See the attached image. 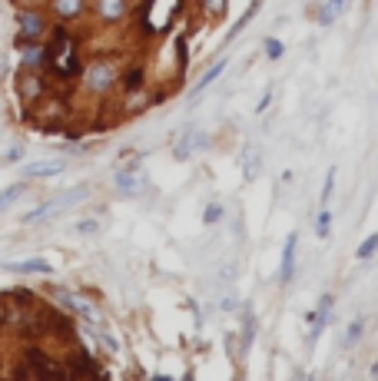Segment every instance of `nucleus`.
Returning <instances> with one entry per match:
<instances>
[{"label": "nucleus", "mask_w": 378, "mask_h": 381, "mask_svg": "<svg viewBox=\"0 0 378 381\" xmlns=\"http://www.w3.org/2000/svg\"><path fill=\"white\" fill-rule=\"evenodd\" d=\"M256 335H259V315H256V308L246 305V312H242V332H239V351L249 355V349L256 345Z\"/></svg>", "instance_id": "nucleus-9"}, {"label": "nucleus", "mask_w": 378, "mask_h": 381, "mask_svg": "<svg viewBox=\"0 0 378 381\" xmlns=\"http://www.w3.org/2000/svg\"><path fill=\"white\" fill-rule=\"evenodd\" d=\"M113 186H117L123 196H136L143 186H146V176H143L140 166H123V169H117V176H113Z\"/></svg>", "instance_id": "nucleus-7"}, {"label": "nucleus", "mask_w": 378, "mask_h": 381, "mask_svg": "<svg viewBox=\"0 0 378 381\" xmlns=\"http://www.w3.org/2000/svg\"><path fill=\"white\" fill-rule=\"evenodd\" d=\"M236 308H239V298L232 292L219 295V312H236Z\"/></svg>", "instance_id": "nucleus-29"}, {"label": "nucleus", "mask_w": 378, "mask_h": 381, "mask_svg": "<svg viewBox=\"0 0 378 381\" xmlns=\"http://www.w3.org/2000/svg\"><path fill=\"white\" fill-rule=\"evenodd\" d=\"M50 11H54L57 20H76L87 11V0H50Z\"/></svg>", "instance_id": "nucleus-11"}, {"label": "nucleus", "mask_w": 378, "mask_h": 381, "mask_svg": "<svg viewBox=\"0 0 378 381\" xmlns=\"http://www.w3.org/2000/svg\"><path fill=\"white\" fill-rule=\"evenodd\" d=\"M57 173H64V159H40V163L23 166V179H47Z\"/></svg>", "instance_id": "nucleus-12"}, {"label": "nucleus", "mask_w": 378, "mask_h": 381, "mask_svg": "<svg viewBox=\"0 0 378 381\" xmlns=\"http://www.w3.org/2000/svg\"><path fill=\"white\" fill-rule=\"evenodd\" d=\"M76 232H80V236H93V232H100V222L97 219H80V222H76Z\"/></svg>", "instance_id": "nucleus-28"}, {"label": "nucleus", "mask_w": 378, "mask_h": 381, "mask_svg": "<svg viewBox=\"0 0 378 381\" xmlns=\"http://www.w3.org/2000/svg\"><path fill=\"white\" fill-rule=\"evenodd\" d=\"M226 64H229V60H226V56H223V60H216V64H213V66H209V70H206L203 76H199V80H196V97H199V93H203V90L209 87L213 80H216V76H223V73H226Z\"/></svg>", "instance_id": "nucleus-17"}, {"label": "nucleus", "mask_w": 378, "mask_h": 381, "mask_svg": "<svg viewBox=\"0 0 378 381\" xmlns=\"http://www.w3.org/2000/svg\"><path fill=\"white\" fill-rule=\"evenodd\" d=\"M97 20L100 23H119L126 13H130V4L126 0H97Z\"/></svg>", "instance_id": "nucleus-10"}, {"label": "nucleus", "mask_w": 378, "mask_h": 381, "mask_svg": "<svg viewBox=\"0 0 378 381\" xmlns=\"http://www.w3.org/2000/svg\"><path fill=\"white\" fill-rule=\"evenodd\" d=\"M375 255H378V232H372V236H365V239L358 242L355 259L358 262H368V259H375Z\"/></svg>", "instance_id": "nucleus-20"}, {"label": "nucleus", "mask_w": 378, "mask_h": 381, "mask_svg": "<svg viewBox=\"0 0 378 381\" xmlns=\"http://www.w3.org/2000/svg\"><path fill=\"white\" fill-rule=\"evenodd\" d=\"M44 64L50 66L57 76H76V73H80L76 44H73V37H70L64 27H57L50 47H44Z\"/></svg>", "instance_id": "nucleus-1"}, {"label": "nucleus", "mask_w": 378, "mask_h": 381, "mask_svg": "<svg viewBox=\"0 0 378 381\" xmlns=\"http://www.w3.org/2000/svg\"><path fill=\"white\" fill-rule=\"evenodd\" d=\"M335 179H338V169H335V166H329V173H325V179H322V193H319V206H329V202H332Z\"/></svg>", "instance_id": "nucleus-21"}, {"label": "nucleus", "mask_w": 378, "mask_h": 381, "mask_svg": "<svg viewBox=\"0 0 378 381\" xmlns=\"http://www.w3.org/2000/svg\"><path fill=\"white\" fill-rule=\"evenodd\" d=\"M262 169V152L252 146V150L242 152V179H256Z\"/></svg>", "instance_id": "nucleus-16"}, {"label": "nucleus", "mask_w": 378, "mask_h": 381, "mask_svg": "<svg viewBox=\"0 0 378 381\" xmlns=\"http://www.w3.org/2000/svg\"><path fill=\"white\" fill-rule=\"evenodd\" d=\"M203 11H206V17H213V20H219V17H226L229 0H203Z\"/></svg>", "instance_id": "nucleus-26"}, {"label": "nucleus", "mask_w": 378, "mask_h": 381, "mask_svg": "<svg viewBox=\"0 0 378 381\" xmlns=\"http://www.w3.org/2000/svg\"><path fill=\"white\" fill-rule=\"evenodd\" d=\"M295 259H299V232H289L279 255V285H289L295 279Z\"/></svg>", "instance_id": "nucleus-5"}, {"label": "nucleus", "mask_w": 378, "mask_h": 381, "mask_svg": "<svg viewBox=\"0 0 378 381\" xmlns=\"http://www.w3.org/2000/svg\"><path fill=\"white\" fill-rule=\"evenodd\" d=\"M20 156H23V146H13V150L4 152V163H17Z\"/></svg>", "instance_id": "nucleus-30"}, {"label": "nucleus", "mask_w": 378, "mask_h": 381, "mask_svg": "<svg viewBox=\"0 0 378 381\" xmlns=\"http://www.w3.org/2000/svg\"><path fill=\"white\" fill-rule=\"evenodd\" d=\"M332 308H335V295H322L319 298V308L309 315V345H315L319 335L325 332V325L332 322Z\"/></svg>", "instance_id": "nucleus-6"}, {"label": "nucleus", "mask_w": 378, "mask_h": 381, "mask_svg": "<svg viewBox=\"0 0 378 381\" xmlns=\"http://www.w3.org/2000/svg\"><path fill=\"white\" fill-rule=\"evenodd\" d=\"M140 80H143V70H133V73L126 76V90H136L140 87Z\"/></svg>", "instance_id": "nucleus-31"}, {"label": "nucleus", "mask_w": 378, "mask_h": 381, "mask_svg": "<svg viewBox=\"0 0 378 381\" xmlns=\"http://www.w3.org/2000/svg\"><path fill=\"white\" fill-rule=\"evenodd\" d=\"M7 269H11V272H23V275H30V272H37V275H50V272H54V269H50V262H47V259L7 262Z\"/></svg>", "instance_id": "nucleus-14"}, {"label": "nucleus", "mask_w": 378, "mask_h": 381, "mask_svg": "<svg viewBox=\"0 0 378 381\" xmlns=\"http://www.w3.org/2000/svg\"><path fill=\"white\" fill-rule=\"evenodd\" d=\"M312 229H315V236H319V239H329V236H332V209H329V206H319Z\"/></svg>", "instance_id": "nucleus-19"}, {"label": "nucleus", "mask_w": 378, "mask_h": 381, "mask_svg": "<svg viewBox=\"0 0 378 381\" xmlns=\"http://www.w3.org/2000/svg\"><path fill=\"white\" fill-rule=\"evenodd\" d=\"M368 375H372V378L378 381V361H375V365H372V368H368Z\"/></svg>", "instance_id": "nucleus-32"}, {"label": "nucleus", "mask_w": 378, "mask_h": 381, "mask_svg": "<svg viewBox=\"0 0 378 381\" xmlns=\"http://www.w3.org/2000/svg\"><path fill=\"white\" fill-rule=\"evenodd\" d=\"M219 222H226V206L213 199V202L203 209V226H219Z\"/></svg>", "instance_id": "nucleus-22"}, {"label": "nucleus", "mask_w": 378, "mask_h": 381, "mask_svg": "<svg viewBox=\"0 0 378 381\" xmlns=\"http://www.w3.org/2000/svg\"><path fill=\"white\" fill-rule=\"evenodd\" d=\"M206 146H209V133L206 130H186L183 136H179V143L173 146V156L179 159V163H186V159H193L196 152H203Z\"/></svg>", "instance_id": "nucleus-4"}, {"label": "nucleus", "mask_w": 378, "mask_h": 381, "mask_svg": "<svg viewBox=\"0 0 378 381\" xmlns=\"http://www.w3.org/2000/svg\"><path fill=\"white\" fill-rule=\"evenodd\" d=\"M348 0H312V20L319 27H332L342 13H345Z\"/></svg>", "instance_id": "nucleus-8"}, {"label": "nucleus", "mask_w": 378, "mask_h": 381, "mask_svg": "<svg viewBox=\"0 0 378 381\" xmlns=\"http://www.w3.org/2000/svg\"><path fill=\"white\" fill-rule=\"evenodd\" d=\"M262 4H266V0H252V7H249V11L242 13V17H239V23H236V27H232V30H229L226 44H232V40H236V37H239V30H242V27H249V20H252V17H256V13H259V7H262Z\"/></svg>", "instance_id": "nucleus-24"}, {"label": "nucleus", "mask_w": 378, "mask_h": 381, "mask_svg": "<svg viewBox=\"0 0 378 381\" xmlns=\"http://www.w3.org/2000/svg\"><path fill=\"white\" fill-rule=\"evenodd\" d=\"M309 4H312V0H309Z\"/></svg>", "instance_id": "nucleus-33"}, {"label": "nucleus", "mask_w": 378, "mask_h": 381, "mask_svg": "<svg viewBox=\"0 0 378 381\" xmlns=\"http://www.w3.org/2000/svg\"><path fill=\"white\" fill-rule=\"evenodd\" d=\"M117 80H119V70L110 60H97V64H90L83 70V83H87L90 93H110L117 87Z\"/></svg>", "instance_id": "nucleus-2"}, {"label": "nucleus", "mask_w": 378, "mask_h": 381, "mask_svg": "<svg viewBox=\"0 0 378 381\" xmlns=\"http://www.w3.org/2000/svg\"><path fill=\"white\" fill-rule=\"evenodd\" d=\"M17 23H20V40H17V47L20 44H40V40H44V33H47L44 13H37L33 7H23Z\"/></svg>", "instance_id": "nucleus-3"}, {"label": "nucleus", "mask_w": 378, "mask_h": 381, "mask_svg": "<svg viewBox=\"0 0 378 381\" xmlns=\"http://www.w3.org/2000/svg\"><path fill=\"white\" fill-rule=\"evenodd\" d=\"M362 338H365V318H355V322H348L345 335H342V349H358Z\"/></svg>", "instance_id": "nucleus-15"}, {"label": "nucleus", "mask_w": 378, "mask_h": 381, "mask_svg": "<svg viewBox=\"0 0 378 381\" xmlns=\"http://www.w3.org/2000/svg\"><path fill=\"white\" fill-rule=\"evenodd\" d=\"M20 193H23V183H13V186H7V189H0V212H4V209H11Z\"/></svg>", "instance_id": "nucleus-25"}, {"label": "nucleus", "mask_w": 378, "mask_h": 381, "mask_svg": "<svg viewBox=\"0 0 378 381\" xmlns=\"http://www.w3.org/2000/svg\"><path fill=\"white\" fill-rule=\"evenodd\" d=\"M262 54H266V60L279 64L282 56H285V44H282L279 37H266V40H262Z\"/></svg>", "instance_id": "nucleus-23"}, {"label": "nucleus", "mask_w": 378, "mask_h": 381, "mask_svg": "<svg viewBox=\"0 0 378 381\" xmlns=\"http://www.w3.org/2000/svg\"><path fill=\"white\" fill-rule=\"evenodd\" d=\"M17 87H20V97L23 99H40V97H44V76L33 73V70H27V73H20Z\"/></svg>", "instance_id": "nucleus-13"}, {"label": "nucleus", "mask_w": 378, "mask_h": 381, "mask_svg": "<svg viewBox=\"0 0 378 381\" xmlns=\"http://www.w3.org/2000/svg\"><path fill=\"white\" fill-rule=\"evenodd\" d=\"M216 279H219V285H232L239 279V262H226V265H219Z\"/></svg>", "instance_id": "nucleus-27"}, {"label": "nucleus", "mask_w": 378, "mask_h": 381, "mask_svg": "<svg viewBox=\"0 0 378 381\" xmlns=\"http://www.w3.org/2000/svg\"><path fill=\"white\" fill-rule=\"evenodd\" d=\"M20 54H23V66H27V70L44 66V47L40 44H20Z\"/></svg>", "instance_id": "nucleus-18"}]
</instances>
